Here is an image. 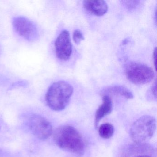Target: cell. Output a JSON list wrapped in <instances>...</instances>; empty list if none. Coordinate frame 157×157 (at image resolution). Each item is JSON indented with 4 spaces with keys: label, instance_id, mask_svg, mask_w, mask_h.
I'll return each mask as SVG.
<instances>
[{
    "label": "cell",
    "instance_id": "obj_16",
    "mask_svg": "<svg viewBox=\"0 0 157 157\" xmlns=\"http://www.w3.org/2000/svg\"><path fill=\"white\" fill-rule=\"evenodd\" d=\"M151 92H152L153 96H155V98H156V95H157V91H156V82H155V84H154V85H153L152 88H151Z\"/></svg>",
    "mask_w": 157,
    "mask_h": 157
},
{
    "label": "cell",
    "instance_id": "obj_1",
    "mask_svg": "<svg viewBox=\"0 0 157 157\" xmlns=\"http://www.w3.org/2000/svg\"><path fill=\"white\" fill-rule=\"evenodd\" d=\"M53 138L58 147L64 150L82 156L85 151V143L81 135L71 126L58 128L53 134Z\"/></svg>",
    "mask_w": 157,
    "mask_h": 157
},
{
    "label": "cell",
    "instance_id": "obj_9",
    "mask_svg": "<svg viewBox=\"0 0 157 157\" xmlns=\"http://www.w3.org/2000/svg\"><path fill=\"white\" fill-rule=\"evenodd\" d=\"M102 101V103L98 107L95 113V124L96 126L102 118L110 114L113 110V102L109 95L104 94Z\"/></svg>",
    "mask_w": 157,
    "mask_h": 157
},
{
    "label": "cell",
    "instance_id": "obj_4",
    "mask_svg": "<svg viewBox=\"0 0 157 157\" xmlns=\"http://www.w3.org/2000/svg\"><path fill=\"white\" fill-rule=\"evenodd\" d=\"M127 78L136 85L147 84L151 82L154 77L153 70L147 65L138 62L128 63L125 70Z\"/></svg>",
    "mask_w": 157,
    "mask_h": 157
},
{
    "label": "cell",
    "instance_id": "obj_14",
    "mask_svg": "<svg viewBox=\"0 0 157 157\" xmlns=\"http://www.w3.org/2000/svg\"><path fill=\"white\" fill-rule=\"evenodd\" d=\"M133 157H154V156L150 155V154H147V153H142L138 154V155H136L135 156H133Z\"/></svg>",
    "mask_w": 157,
    "mask_h": 157
},
{
    "label": "cell",
    "instance_id": "obj_5",
    "mask_svg": "<svg viewBox=\"0 0 157 157\" xmlns=\"http://www.w3.org/2000/svg\"><path fill=\"white\" fill-rule=\"evenodd\" d=\"M28 125L32 134L41 140L48 139L53 133L51 123L45 117L33 114L28 119Z\"/></svg>",
    "mask_w": 157,
    "mask_h": 157
},
{
    "label": "cell",
    "instance_id": "obj_2",
    "mask_svg": "<svg viewBox=\"0 0 157 157\" xmlns=\"http://www.w3.org/2000/svg\"><path fill=\"white\" fill-rule=\"evenodd\" d=\"M73 92V87L67 82L59 81L54 82L46 94L47 104L54 111H62L69 103Z\"/></svg>",
    "mask_w": 157,
    "mask_h": 157
},
{
    "label": "cell",
    "instance_id": "obj_12",
    "mask_svg": "<svg viewBox=\"0 0 157 157\" xmlns=\"http://www.w3.org/2000/svg\"><path fill=\"white\" fill-rule=\"evenodd\" d=\"M73 40L77 44H80L81 42L84 40L82 33L79 30H75L73 34Z\"/></svg>",
    "mask_w": 157,
    "mask_h": 157
},
{
    "label": "cell",
    "instance_id": "obj_17",
    "mask_svg": "<svg viewBox=\"0 0 157 157\" xmlns=\"http://www.w3.org/2000/svg\"><path fill=\"white\" fill-rule=\"evenodd\" d=\"M0 52H1V51H0Z\"/></svg>",
    "mask_w": 157,
    "mask_h": 157
},
{
    "label": "cell",
    "instance_id": "obj_7",
    "mask_svg": "<svg viewBox=\"0 0 157 157\" xmlns=\"http://www.w3.org/2000/svg\"><path fill=\"white\" fill-rule=\"evenodd\" d=\"M57 57L61 60H68L72 54V46L68 31H62L56 39L55 44Z\"/></svg>",
    "mask_w": 157,
    "mask_h": 157
},
{
    "label": "cell",
    "instance_id": "obj_10",
    "mask_svg": "<svg viewBox=\"0 0 157 157\" xmlns=\"http://www.w3.org/2000/svg\"><path fill=\"white\" fill-rule=\"evenodd\" d=\"M104 94L120 95L126 98L127 99H132L134 97L133 94L128 89L122 86H114L108 87L104 90Z\"/></svg>",
    "mask_w": 157,
    "mask_h": 157
},
{
    "label": "cell",
    "instance_id": "obj_15",
    "mask_svg": "<svg viewBox=\"0 0 157 157\" xmlns=\"http://www.w3.org/2000/svg\"><path fill=\"white\" fill-rule=\"evenodd\" d=\"M156 51H157V49L156 48H155L153 53V63H154L155 70H156Z\"/></svg>",
    "mask_w": 157,
    "mask_h": 157
},
{
    "label": "cell",
    "instance_id": "obj_3",
    "mask_svg": "<svg viewBox=\"0 0 157 157\" xmlns=\"http://www.w3.org/2000/svg\"><path fill=\"white\" fill-rule=\"evenodd\" d=\"M156 120L153 117L145 115L134 122L130 129L132 140L137 144H142L150 140L156 129Z\"/></svg>",
    "mask_w": 157,
    "mask_h": 157
},
{
    "label": "cell",
    "instance_id": "obj_6",
    "mask_svg": "<svg viewBox=\"0 0 157 157\" xmlns=\"http://www.w3.org/2000/svg\"><path fill=\"white\" fill-rule=\"evenodd\" d=\"M12 23L16 33L26 40L33 41L38 38L37 27L29 19L21 16L15 17L13 20Z\"/></svg>",
    "mask_w": 157,
    "mask_h": 157
},
{
    "label": "cell",
    "instance_id": "obj_11",
    "mask_svg": "<svg viewBox=\"0 0 157 157\" xmlns=\"http://www.w3.org/2000/svg\"><path fill=\"white\" fill-rule=\"evenodd\" d=\"M98 132L101 137L105 139H108L113 136L114 133L115 128L112 124L105 123L100 126Z\"/></svg>",
    "mask_w": 157,
    "mask_h": 157
},
{
    "label": "cell",
    "instance_id": "obj_8",
    "mask_svg": "<svg viewBox=\"0 0 157 157\" xmlns=\"http://www.w3.org/2000/svg\"><path fill=\"white\" fill-rule=\"evenodd\" d=\"M83 6L90 13L97 16H103L108 11L107 3L103 0H86L83 2Z\"/></svg>",
    "mask_w": 157,
    "mask_h": 157
},
{
    "label": "cell",
    "instance_id": "obj_13",
    "mask_svg": "<svg viewBox=\"0 0 157 157\" xmlns=\"http://www.w3.org/2000/svg\"><path fill=\"white\" fill-rule=\"evenodd\" d=\"M127 7L129 9H133L136 8L139 4L138 1H123Z\"/></svg>",
    "mask_w": 157,
    "mask_h": 157
}]
</instances>
